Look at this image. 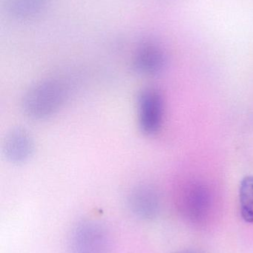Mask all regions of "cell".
Here are the masks:
<instances>
[{"label":"cell","mask_w":253,"mask_h":253,"mask_svg":"<svg viewBox=\"0 0 253 253\" xmlns=\"http://www.w3.org/2000/svg\"><path fill=\"white\" fill-rule=\"evenodd\" d=\"M67 96L65 85L57 80L40 82L24 96L22 109L33 120H46L63 105Z\"/></svg>","instance_id":"obj_1"},{"label":"cell","mask_w":253,"mask_h":253,"mask_svg":"<svg viewBox=\"0 0 253 253\" xmlns=\"http://www.w3.org/2000/svg\"><path fill=\"white\" fill-rule=\"evenodd\" d=\"M72 253H106L108 239L103 229L95 223H84L73 233Z\"/></svg>","instance_id":"obj_3"},{"label":"cell","mask_w":253,"mask_h":253,"mask_svg":"<svg viewBox=\"0 0 253 253\" xmlns=\"http://www.w3.org/2000/svg\"><path fill=\"white\" fill-rule=\"evenodd\" d=\"M239 202L242 218L253 223V175L245 177L239 187Z\"/></svg>","instance_id":"obj_7"},{"label":"cell","mask_w":253,"mask_h":253,"mask_svg":"<svg viewBox=\"0 0 253 253\" xmlns=\"http://www.w3.org/2000/svg\"><path fill=\"white\" fill-rule=\"evenodd\" d=\"M164 103L158 90L144 89L138 96V120L140 129L147 135H154L161 129Z\"/></svg>","instance_id":"obj_2"},{"label":"cell","mask_w":253,"mask_h":253,"mask_svg":"<svg viewBox=\"0 0 253 253\" xmlns=\"http://www.w3.org/2000/svg\"><path fill=\"white\" fill-rule=\"evenodd\" d=\"M3 153L10 163H25L32 156L34 142L28 131L22 128L12 129L3 141Z\"/></svg>","instance_id":"obj_4"},{"label":"cell","mask_w":253,"mask_h":253,"mask_svg":"<svg viewBox=\"0 0 253 253\" xmlns=\"http://www.w3.org/2000/svg\"><path fill=\"white\" fill-rule=\"evenodd\" d=\"M129 204L132 212L138 216L151 218L158 210V194L151 186H138L131 192Z\"/></svg>","instance_id":"obj_6"},{"label":"cell","mask_w":253,"mask_h":253,"mask_svg":"<svg viewBox=\"0 0 253 253\" xmlns=\"http://www.w3.org/2000/svg\"><path fill=\"white\" fill-rule=\"evenodd\" d=\"M166 56L163 49L154 43L146 44L135 57L134 67L144 75H155L166 66Z\"/></svg>","instance_id":"obj_5"}]
</instances>
